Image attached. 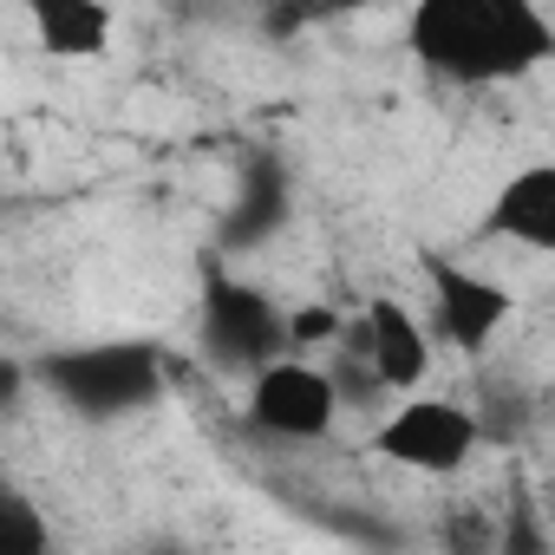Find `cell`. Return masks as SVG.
I'll use <instances>...</instances> for the list:
<instances>
[{
  "instance_id": "cell-11",
  "label": "cell",
  "mask_w": 555,
  "mask_h": 555,
  "mask_svg": "<svg viewBox=\"0 0 555 555\" xmlns=\"http://www.w3.org/2000/svg\"><path fill=\"white\" fill-rule=\"evenodd\" d=\"M288 334H295V340H334V334H340V321H334V314H321V308H308V314H295V321H288Z\"/></svg>"
},
{
  "instance_id": "cell-1",
  "label": "cell",
  "mask_w": 555,
  "mask_h": 555,
  "mask_svg": "<svg viewBox=\"0 0 555 555\" xmlns=\"http://www.w3.org/2000/svg\"><path fill=\"white\" fill-rule=\"evenodd\" d=\"M405 40L431 73L464 86L522 79L555 53V34L535 0H418Z\"/></svg>"
},
{
  "instance_id": "cell-9",
  "label": "cell",
  "mask_w": 555,
  "mask_h": 555,
  "mask_svg": "<svg viewBox=\"0 0 555 555\" xmlns=\"http://www.w3.org/2000/svg\"><path fill=\"white\" fill-rule=\"evenodd\" d=\"M34 40L53 60H99L112 47V8L105 0H21Z\"/></svg>"
},
{
  "instance_id": "cell-4",
  "label": "cell",
  "mask_w": 555,
  "mask_h": 555,
  "mask_svg": "<svg viewBox=\"0 0 555 555\" xmlns=\"http://www.w3.org/2000/svg\"><path fill=\"white\" fill-rule=\"evenodd\" d=\"M483 425L470 405L457 399H405L386 425H379V451L405 470H425V477H444V470H464L470 451H477Z\"/></svg>"
},
{
  "instance_id": "cell-7",
  "label": "cell",
  "mask_w": 555,
  "mask_h": 555,
  "mask_svg": "<svg viewBox=\"0 0 555 555\" xmlns=\"http://www.w3.org/2000/svg\"><path fill=\"white\" fill-rule=\"evenodd\" d=\"M425 274H431L438 334H444L457 353H483V347H490V334L509 321V295H503L496 282H483V274H470V268L444 261V255H431V261H425Z\"/></svg>"
},
{
  "instance_id": "cell-10",
  "label": "cell",
  "mask_w": 555,
  "mask_h": 555,
  "mask_svg": "<svg viewBox=\"0 0 555 555\" xmlns=\"http://www.w3.org/2000/svg\"><path fill=\"white\" fill-rule=\"evenodd\" d=\"M47 529L34 516V503H21L14 490H0V548H40Z\"/></svg>"
},
{
  "instance_id": "cell-8",
  "label": "cell",
  "mask_w": 555,
  "mask_h": 555,
  "mask_svg": "<svg viewBox=\"0 0 555 555\" xmlns=\"http://www.w3.org/2000/svg\"><path fill=\"white\" fill-rule=\"evenodd\" d=\"M483 229H490V235H509V242H522V248H555V170H548V164L516 170V177L496 190Z\"/></svg>"
},
{
  "instance_id": "cell-6",
  "label": "cell",
  "mask_w": 555,
  "mask_h": 555,
  "mask_svg": "<svg viewBox=\"0 0 555 555\" xmlns=\"http://www.w3.org/2000/svg\"><path fill=\"white\" fill-rule=\"evenodd\" d=\"M360 360L379 392H412L431 373V334L418 327V314L405 301L379 295V301H366V321H360Z\"/></svg>"
},
{
  "instance_id": "cell-2",
  "label": "cell",
  "mask_w": 555,
  "mask_h": 555,
  "mask_svg": "<svg viewBox=\"0 0 555 555\" xmlns=\"http://www.w3.org/2000/svg\"><path fill=\"white\" fill-rule=\"evenodd\" d=\"M73 412L86 418H118V412H138L144 399H157L164 386V366L151 347H73V353H53L34 366Z\"/></svg>"
},
{
  "instance_id": "cell-5",
  "label": "cell",
  "mask_w": 555,
  "mask_h": 555,
  "mask_svg": "<svg viewBox=\"0 0 555 555\" xmlns=\"http://www.w3.org/2000/svg\"><path fill=\"white\" fill-rule=\"evenodd\" d=\"M282 340H288V321L268 308V295L216 274L209 295H203V347L222 366H261V360L282 353Z\"/></svg>"
},
{
  "instance_id": "cell-12",
  "label": "cell",
  "mask_w": 555,
  "mask_h": 555,
  "mask_svg": "<svg viewBox=\"0 0 555 555\" xmlns=\"http://www.w3.org/2000/svg\"><path fill=\"white\" fill-rule=\"evenodd\" d=\"M21 392H27V366L0 353V412H14V405H21Z\"/></svg>"
},
{
  "instance_id": "cell-3",
  "label": "cell",
  "mask_w": 555,
  "mask_h": 555,
  "mask_svg": "<svg viewBox=\"0 0 555 555\" xmlns=\"http://www.w3.org/2000/svg\"><path fill=\"white\" fill-rule=\"evenodd\" d=\"M334 412H340V386H334L321 366L282 360V353L255 366V386H248V418H255V431L301 444V438H327V431H334Z\"/></svg>"
}]
</instances>
